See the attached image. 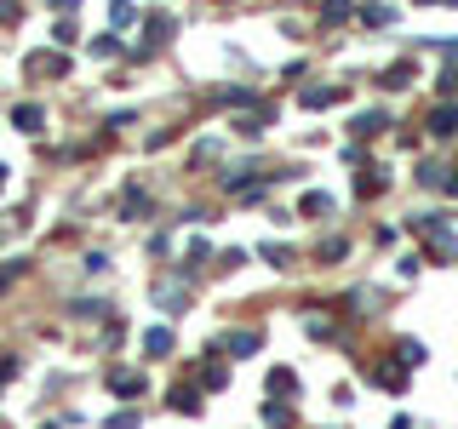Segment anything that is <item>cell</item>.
<instances>
[{"mask_svg": "<svg viewBox=\"0 0 458 429\" xmlns=\"http://www.w3.org/2000/svg\"><path fill=\"white\" fill-rule=\"evenodd\" d=\"M0 172H6V166H0Z\"/></svg>", "mask_w": 458, "mask_h": 429, "instance_id": "1", "label": "cell"}]
</instances>
